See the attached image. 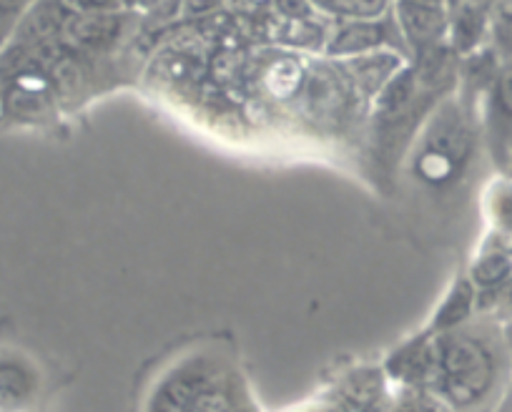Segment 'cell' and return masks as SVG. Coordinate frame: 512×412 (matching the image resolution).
Returning a JSON list of instances; mask_svg holds the SVG:
<instances>
[{"mask_svg": "<svg viewBox=\"0 0 512 412\" xmlns=\"http://www.w3.org/2000/svg\"><path fill=\"white\" fill-rule=\"evenodd\" d=\"M354 96L357 93L352 91V86L337 66H317L304 76V109L317 121L337 124L349 111V103Z\"/></svg>", "mask_w": 512, "mask_h": 412, "instance_id": "cell-4", "label": "cell"}, {"mask_svg": "<svg viewBox=\"0 0 512 412\" xmlns=\"http://www.w3.org/2000/svg\"><path fill=\"white\" fill-rule=\"evenodd\" d=\"M435 370L447 397L455 405H475L492 385V357L477 340L465 335L440 337L435 347Z\"/></svg>", "mask_w": 512, "mask_h": 412, "instance_id": "cell-1", "label": "cell"}, {"mask_svg": "<svg viewBox=\"0 0 512 412\" xmlns=\"http://www.w3.org/2000/svg\"><path fill=\"white\" fill-rule=\"evenodd\" d=\"M490 8L482 3L447 6V46L455 56H472L490 31Z\"/></svg>", "mask_w": 512, "mask_h": 412, "instance_id": "cell-8", "label": "cell"}, {"mask_svg": "<svg viewBox=\"0 0 512 412\" xmlns=\"http://www.w3.org/2000/svg\"><path fill=\"white\" fill-rule=\"evenodd\" d=\"M472 307H475V284H472V279L465 277L457 279L450 292L445 294V299H442L435 317H432V327L437 332L452 330V327L462 325L472 315Z\"/></svg>", "mask_w": 512, "mask_h": 412, "instance_id": "cell-10", "label": "cell"}, {"mask_svg": "<svg viewBox=\"0 0 512 412\" xmlns=\"http://www.w3.org/2000/svg\"><path fill=\"white\" fill-rule=\"evenodd\" d=\"M390 23L387 18L379 21H349L337 23L332 33H327L324 43V56L349 61V58L367 56V53L392 48L390 43Z\"/></svg>", "mask_w": 512, "mask_h": 412, "instance_id": "cell-7", "label": "cell"}, {"mask_svg": "<svg viewBox=\"0 0 512 412\" xmlns=\"http://www.w3.org/2000/svg\"><path fill=\"white\" fill-rule=\"evenodd\" d=\"M495 103L497 109L512 119V63H507L495 78Z\"/></svg>", "mask_w": 512, "mask_h": 412, "instance_id": "cell-15", "label": "cell"}, {"mask_svg": "<svg viewBox=\"0 0 512 412\" xmlns=\"http://www.w3.org/2000/svg\"><path fill=\"white\" fill-rule=\"evenodd\" d=\"M405 66V56L397 53L395 48H384V51L367 53V56L349 58V61H337V68L344 73L357 98H367V101H377L379 93L390 86L392 78Z\"/></svg>", "mask_w": 512, "mask_h": 412, "instance_id": "cell-5", "label": "cell"}, {"mask_svg": "<svg viewBox=\"0 0 512 412\" xmlns=\"http://www.w3.org/2000/svg\"><path fill=\"white\" fill-rule=\"evenodd\" d=\"M470 131L460 111L445 103L435 111L415 156V174L422 184H447L470 154Z\"/></svg>", "mask_w": 512, "mask_h": 412, "instance_id": "cell-2", "label": "cell"}, {"mask_svg": "<svg viewBox=\"0 0 512 412\" xmlns=\"http://www.w3.org/2000/svg\"><path fill=\"white\" fill-rule=\"evenodd\" d=\"M314 11L322 18H332L337 23H349V21H379V18H387L392 13L390 3H372V0H324V3H314Z\"/></svg>", "mask_w": 512, "mask_h": 412, "instance_id": "cell-11", "label": "cell"}, {"mask_svg": "<svg viewBox=\"0 0 512 412\" xmlns=\"http://www.w3.org/2000/svg\"><path fill=\"white\" fill-rule=\"evenodd\" d=\"M206 382L209 380L196 370H181L159 387L154 397V412H189Z\"/></svg>", "mask_w": 512, "mask_h": 412, "instance_id": "cell-9", "label": "cell"}, {"mask_svg": "<svg viewBox=\"0 0 512 412\" xmlns=\"http://www.w3.org/2000/svg\"><path fill=\"white\" fill-rule=\"evenodd\" d=\"M512 272V262L507 254L502 252H490L485 257H480L472 267V284L475 287H497V284L505 282Z\"/></svg>", "mask_w": 512, "mask_h": 412, "instance_id": "cell-12", "label": "cell"}, {"mask_svg": "<svg viewBox=\"0 0 512 412\" xmlns=\"http://www.w3.org/2000/svg\"><path fill=\"white\" fill-rule=\"evenodd\" d=\"M189 412H231V397L226 395V390L206 382Z\"/></svg>", "mask_w": 512, "mask_h": 412, "instance_id": "cell-14", "label": "cell"}, {"mask_svg": "<svg viewBox=\"0 0 512 412\" xmlns=\"http://www.w3.org/2000/svg\"><path fill=\"white\" fill-rule=\"evenodd\" d=\"M41 392V372L26 355L0 350V412H28Z\"/></svg>", "mask_w": 512, "mask_h": 412, "instance_id": "cell-6", "label": "cell"}, {"mask_svg": "<svg viewBox=\"0 0 512 412\" xmlns=\"http://www.w3.org/2000/svg\"><path fill=\"white\" fill-rule=\"evenodd\" d=\"M510 154H512V136H510Z\"/></svg>", "mask_w": 512, "mask_h": 412, "instance_id": "cell-16", "label": "cell"}, {"mask_svg": "<svg viewBox=\"0 0 512 412\" xmlns=\"http://www.w3.org/2000/svg\"><path fill=\"white\" fill-rule=\"evenodd\" d=\"M392 18L415 58L447 46V6L442 3H397L392 6Z\"/></svg>", "mask_w": 512, "mask_h": 412, "instance_id": "cell-3", "label": "cell"}, {"mask_svg": "<svg viewBox=\"0 0 512 412\" xmlns=\"http://www.w3.org/2000/svg\"><path fill=\"white\" fill-rule=\"evenodd\" d=\"M490 33L495 46L512 56V3H497L490 8Z\"/></svg>", "mask_w": 512, "mask_h": 412, "instance_id": "cell-13", "label": "cell"}]
</instances>
